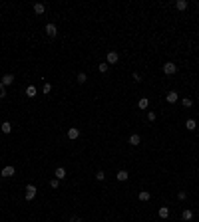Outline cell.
<instances>
[{"instance_id":"cell-1","label":"cell","mask_w":199,"mask_h":222,"mask_svg":"<svg viewBox=\"0 0 199 222\" xmlns=\"http://www.w3.org/2000/svg\"><path fill=\"white\" fill-rule=\"evenodd\" d=\"M177 71V66L173 64V61H167V64H163V73H167V76H173Z\"/></svg>"},{"instance_id":"cell-2","label":"cell","mask_w":199,"mask_h":222,"mask_svg":"<svg viewBox=\"0 0 199 222\" xmlns=\"http://www.w3.org/2000/svg\"><path fill=\"white\" fill-rule=\"evenodd\" d=\"M14 173H16V169L12 165H8V167H4V169H2V173H0V175L4 177V179H10V177H14Z\"/></svg>"},{"instance_id":"cell-3","label":"cell","mask_w":199,"mask_h":222,"mask_svg":"<svg viewBox=\"0 0 199 222\" xmlns=\"http://www.w3.org/2000/svg\"><path fill=\"white\" fill-rule=\"evenodd\" d=\"M34 196H36V186H34V184H28V186H26V200H32Z\"/></svg>"},{"instance_id":"cell-4","label":"cell","mask_w":199,"mask_h":222,"mask_svg":"<svg viewBox=\"0 0 199 222\" xmlns=\"http://www.w3.org/2000/svg\"><path fill=\"white\" fill-rule=\"evenodd\" d=\"M139 143H142V137H139L138 133H132V135H129V145H132V147H138Z\"/></svg>"},{"instance_id":"cell-5","label":"cell","mask_w":199,"mask_h":222,"mask_svg":"<svg viewBox=\"0 0 199 222\" xmlns=\"http://www.w3.org/2000/svg\"><path fill=\"white\" fill-rule=\"evenodd\" d=\"M46 34L50 36V38H56V34H58L56 26H54V24H46Z\"/></svg>"},{"instance_id":"cell-6","label":"cell","mask_w":199,"mask_h":222,"mask_svg":"<svg viewBox=\"0 0 199 222\" xmlns=\"http://www.w3.org/2000/svg\"><path fill=\"white\" fill-rule=\"evenodd\" d=\"M108 64H118V60H119V56H118V52H108Z\"/></svg>"},{"instance_id":"cell-7","label":"cell","mask_w":199,"mask_h":222,"mask_svg":"<svg viewBox=\"0 0 199 222\" xmlns=\"http://www.w3.org/2000/svg\"><path fill=\"white\" fill-rule=\"evenodd\" d=\"M0 83L4 85V87H6V85H10V83H14V76H12V73H6V76L2 77V81H0Z\"/></svg>"},{"instance_id":"cell-8","label":"cell","mask_w":199,"mask_h":222,"mask_svg":"<svg viewBox=\"0 0 199 222\" xmlns=\"http://www.w3.org/2000/svg\"><path fill=\"white\" fill-rule=\"evenodd\" d=\"M54 175H56V179H58V180L66 179V169H64V167H58V169H56V173H54Z\"/></svg>"},{"instance_id":"cell-9","label":"cell","mask_w":199,"mask_h":222,"mask_svg":"<svg viewBox=\"0 0 199 222\" xmlns=\"http://www.w3.org/2000/svg\"><path fill=\"white\" fill-rule=\"evenodd\" d=\"M80 137V131H78L76 127H70L68 129V139H78Z\"/></svg>"},{"instance_id":"cell-10","label":"cell","mask_w":199,"mask_h":222,"mask_svg":"<svg viewBox=\"0 0 199 222\" xmlns=\"http://www.w3.org/2000/svg\"><path fill=\"white\" fill-rule=\"evenodd\" d=\"M177 99H179V95H177V91H169V93H167V101H169V103H175Z\"/></svg>"},{"instance_id":"cell-11","label":"cell","mask_w":199,"mask_h":222,"mask_svg":"<svg viewBox=\"0 0 199 222\" xmlns=\"http://www.w3.org/2000/svg\"><path fill=\"white\" fill-rule=\"evenodd\" d=\"M157 214H159V218H167V216H169V208H167V206H161L159 210H157Z\"/></svg>"},{"instance_id":"cell-12","label":"cell","mask_w":199,"mask_h":222,"mask_svg":"<svg viewBox=\"0 0 199 222\" xmlns=\"http://www.w3.org/2000/svg\"><path fill=\"white\" fill-rule=\"evenodd\" d=\"M138 196H139V200H143V202L152 199V194L147 192V190H139V194H138Z\"/></svg>"},{"instance_id":"cell-13","label":"cell","mask_w":199,"mask_h":222,"mask_svg":"<svg viewBox=\"0 0 199 222\" xmlns=\"http://www.w3.org/2000/svg\"><path fill=\"white\" fill-rule=\"evenodd\" d=\"M26 95L28 97H36V85H28L26 87Z\"/></svg>"},{"instance_id":"cell-14","label":"cell","mask_w":199,"mask_h":222,"mask_svg":"<svg viewBox=\"0 0 199 222\" xmlns=\"http://www.w3.org/2000/svg\"><path fill=\"white\" fill-rule=\"evenodd\" d=\"M147 105H149V99H147V97H142V99L138 101V107L139 109H147Z\"/></svg>"},{"instance_id":"cell-15","label":"cell","mask_w":199,"mask_h":222,"mask_svg":"<svg viewBox=\"0 0 199 222\" xmlns=\"http://www.w3.org/2000/svg\"><path fill=\"white\" fill-rule=\"evenodd\" d=\"M116 177H118V180H128L129 173H128V170H118V175H116Z\"/></svg>"},{"instance_id":"cell-16","label":"cell","mask_w":199,"mask_h":222,"mask_svg":"<svg viewBox=\"0 0 199 222\" xmlns=\"http://www.w3.org/2000/svg\"><path fill=\"white\" fill-rule=\"evenodd\" d=\"M185 127L189 129V131H195V127H197V123H195V119H187V123H185Z\"/></svg>"},{"instance_id":"cell-17","label":"cell","mask_w":199,"mask_h":222,"mask_svg":"<svg viewBox=\"0 0 199 222\" xmlns=\"http://www.w3.org/2000/svg\"><path fill=\"white\" fill-rule=\"evenodd\" d=\"M175 8L177 10H185V8H187V0H177V2H175Z\"/></svg>"},{"instance_id":"cell-18","label":"cell","mask_w":199,"mask_h":222,"mask_svg":"<svg viewBox=\"0 0 199 222\" xmlns=\"http://www.w3.org/2000/svg\"><path fill=\"white\" fill-rule=\"evenodd\" d=\"M0 129H2V133H10V131H12V125H10L8 121H4L2 125H0Z\"/></svg>"},{"instance_id":"cell-19","label":"cell","mask_w":199,"mask_h":222,"mask_svg":"<svg viewBox=\"0 0 199 222\" xmlns=\"http://www.w3.org/2000/svg\"><path fill=\"white\" fill-rule=\"evenodd\" d=\"M44 8H46L44 4H34V12H36V14H42V12H44Z\"/></svg>"},{"instance_id":"cell-20","label":"cell","mask_w":199,"mask_h":222,"mask_svg":"<svg viewBox=\"0 0 199 222\" xmlns=\"http://www.w3.org/2000/svg\"><path fill=\"white\" fill-rule=\"evenodd\" d=\"M181 216H183V220H191V218H193V212H191V210H183Z\"/></svg>"},{"instance_id":"cell-21","label":"cell","mask_w":199,"mask_h":222,"mask_svg":"<svg viewBox=\"0 0 199 222\" xmlns=\"http://www.w3.org/2000/svg\"><path fill=\"white\" fill-rule=\"evenodd\" d=\"M86 80H88L86 73H84V71H80V73H78V83H86Z\"/></svg>"},{"instance_id":"cell-22","label":"cell","mask_w":199,"mask_h":222,"mask_svg":"<svg viewBox=\"0 0 199 222\" xmlns=\"http://www.w3.org/2000/svg\"><path fill=\"white\" fill-rule=\"evenodd\" d=\"M181 103H183V107H191V105H193V101H191L189 97H183V99H181Z\"/></svg>"},{"instance_id":"cell-23","label":"cell","mask_w":199,"mask_h":222,"mask_svg":"<svg viewBox=\"0 0 199 222\" xmlns=\"http://www.w3.org/2000/svg\"><path fill=\"white\" fill-rule=\"evenodd\" d=\"M106 179V173L104 170H98V173H96V180H104Z\"/></svg>"},{"instance_id":"cell-24","label":"cell","mask_w":199,"mask_h":222,"mask_svg":"<svg viewBox=\"0 0 199 222\" xmlns=\"http://www.w3.org/2000/svg\"><path fill=\"white\" fill-rule=\"evenodd\" d=\"M50 186H52V189H58V186H60V180H58V179H52V180H50Z\"/></svg>"},{"instance_id":"cell-25","label":"cell","mask_w":199,"mask_h":222,"mask_svg":"<svg viewBox=\"0 0 199 222\" xmlns=\"http://www.w3.org/2000/svg\"><path fill=\"white\" fill-rule=\"evenodd\" d=\"M177 199H179V200H185V199H187V192H185V190H179V192H177Z\"/></svg>"},{"instance_id":"cell-26","label":"cell","mask_w":199,"mask_h":222,"mask_svg":"<svg viewBox=\"0 0 199 222\" xmlns=\"http://www.w3.org/2000/svg\"><path fill=\"white\" fill-rule=\"evenodd\" d=\"M4 97H6V87L0 83V99H4Z\"/></svg>"},{"instance_id":"cell-27","label":"cell","mask_w":199,"mask_h":222,"mask_svg":"<svg viewBox=\"0 0 199 222\" xmlns=\"http://www.w3.org/2000/svg\"><path fill=\"white\" fill-rule=\"evenodd\" d=\"M50 89H52V85L46 81V83H44V87H42V91H44V93H50Z\"/></svg>"},{"instance_id":"cell-28","label":"cell","mask_w":199,"mask_h":222,"mask_svg":"<svg viewBox=\"0 0 199 222\" xmlns=\"http://www.w3.org/2000/svg\"><path fill=\"white\" fill-rule=\"evenodd\" d=\"M108 71V64H100V73H106Z\"/></svg>"},{"instance_id":"cell-29","label":"cell","mask_w":199,"mask_h":222,"mask_svg":"<svg viewBox=\"0 0 199 222\" xmlns=\"http://www.w3.org/2000/svg\"><path fill=\"white\" fill-rule=\"evenodd\" d=\"M147 119H149V121H155V113H153V111H147Z\"/></svg>"},{"instance_id":"cell-30","label":"cell","mask_w":199,"mask_h":222,"mask_svg":"<svg viewBox=\"0 0 199 222\" xmlns=\"http://www.w3.org/2000/svg\"><path fill=\"white\" fill-rule=\"evenodd\" d=\"M133 81H142V76H139V73H138V71H135V73H133Z\"/></svg>"},{"instance_id":"cell-31","label":"cell","mask_w":199,"mask_h":222,"mask_svg":"<svg viewBox=\"0 0 199 222\" xmlns=\"http://www.w3.org/2000/svg\"><path fill=\"white\" fill-rule=\"evenodd\" d=\"M72 222H82V220H80L78 216H74V218H72Z\"/></svg>"}]
</instances>
